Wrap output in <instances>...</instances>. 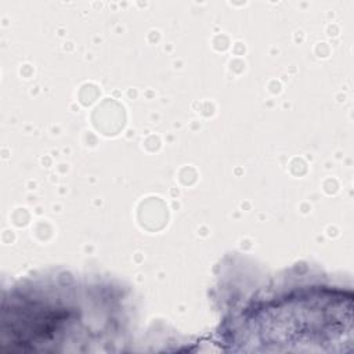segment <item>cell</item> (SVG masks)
Here are the masks:
<instances>
[{
    "instance_id": "cell-2",
    "label": "cell",
    "mask_w": 354,
    "mask_h": 354,
    "mask_svg": "<svg viewBox=\"0 0 354 354\" xmlns=\"http://www.w3.org/2000/svg\"><path fill=\"white\" fill-rule=\"evenodd\" d=\"M241 343L313 350L351 340V293L326 285H293L254 296L232 321Z\"/></svg>"
},
{
    "instance_id": "cell-1",
    "label": "cell",
    "mask_w": 354,
    "mask_h": 354,
    "mask_svg": "<svg viewBox=\"0 0 354 354\" xmlns=\"http://www.w3.org/2000/svg\"><path fill=\"white\" fill-rule=\"evenodd\" d=\"M119 290L75 278L21 282L3 301V343L48 350L55 343H106L119 325Z\"/></svg>"
}]
</instances>
